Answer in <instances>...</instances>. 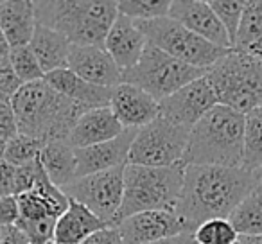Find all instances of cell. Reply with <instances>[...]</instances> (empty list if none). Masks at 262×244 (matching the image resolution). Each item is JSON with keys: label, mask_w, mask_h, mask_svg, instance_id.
<instances>
[{"label": "cell", "mask_w": 262, "mask_h": 244, "mask_svg": "<svg viewBox=\"0 0 262 244\" xmlns=\"http://www.w3.org/2000/svg\"><path fill=\"white\" fill-rule=\"evenodd\" d=\"M235 244H262L260 237H239Z\"/></svg>", "instance_id": "60d3db41"}, {"label": "cell", "mask_w": 262, "mask_h": 244, "mask_svg": "<svg viewBox=\"0 0 262 244\" xmlns=\"http://www.w3.org/2000/svg\"><path fill=\"white\" fill-rule=\"evenodd\" d=\"M207 79L219 104L243 115L262 106V61L246 52L232 49L207 70Z\"/></svg>", "instance_id": "8992f818"}, {"label": "cell", "mask_w": 262, "mask_h": 244, "mask_svg": "<svg viewBox=\"0 0 262 244\" xmlns=\"http://www.w3.org/2000/svg\"><path fill=\"white\" fill-rule=\"evenodd\" d=\"M29 47L33 49L34 56H36L38 63L41 65L45 74L69 69V54L72 43L63 34L36 24Z\"/></svg>", "instance_id": "603a6c76"}, {"label": "cell", "mask_w": 262, "mask_h": 244, "mask_svg": "<svg viewBox=\"0 0 262 244\" xmlns=\"http://www.w3.org/2000/svg\"><path fill=\"white\" fill-rule=\"evenodd\" d=\"M9 51H11V47H9L4 33H2V29H0V58H8Z\"/></svg>", "instance_id": "ab89813d"}, {"label": "cell", "mask_w": 262, "mask_h": 244, "mask_svg": "<svg viewBox=\"0 0 262 244\" xmlns=\"http://www.w3.org/2000/svg\"><path fill=\"white\" fill-rule=\"evenodd\" d=\"M146 34L140 31L139 24L124 15H119L110 27L102 47L106 49L112 59L117 63L122 74L133 69L142 58L144 49L147 47Z\"/></svg>", "instance_id": "ac0fdd59"}, {"label": "cell", "mask_w": 262, "mask_h": 244, "mask_svg": "<svg viewBox=\"0 0 262 244\" xmlns=\"http://www.w3.org/2000/svg\"><path fill=\"white\" fill-rule=\"evenodd\" d=\"M192 235L198 244H235L239 239V233L225 217L208 219L201 223Z\"/></svg>", "instance_id": "f546056e"}, {"label": "cell", "mask_w": 262, "mask_h": 244, "mask_svg": "<svg viewBox=\"0 0 262 244\" xmlns=\"http://www.w3.org/2000/svg\"><path fill=\"white\" fill-rule=\"evenodd\" d=\"M0 240H2V233H0Z\"/></svg>", "instance_id": "bcb514c9"}, {"label": "cell", "mask_w": 262, "mask_h": 244, "mask_svg": "<svg viewBox=\"0 0 262 244\" xmlns=\"http://www.w3.org/2000/svg\"><path fill=\"white\" fill-rule=\"evenodd\" d=\"M110 108L124 129H140L160 117V102L142 88L127 83L113 88Z\"/></svg>", "instance_id": "4fadbf2b"}, {"label": "cell", "mask_w": 262, "mask_h": 244, "mask_svg": "<svg viewBox=\"0 0 262 244\" xmlns=\"http://www.w3.org/2000/svg\"><path fill=\"white\" fill-rule=\"evenodd\" d=\"M262 38V0L244 2L243 18L239 24L233 49L235 51H248L255 41Z\"/></svg>", "instance_id": "4316f807"}, {"label": "cell", "mask_w": 262, "mask_h": 244, "mask_svg": "<svg viewBox=\"0 0 262 244\" xmlns=\"http://www.w3.org/2000/svg\"><path fill=\"white\" fill-rule=\"evenodd\" d=\"M16 167L0 160V196H15Z\"/></svg>", "instance_id": "d590c367"}, {"label": "cell", "mask_w": 262, "mask_h": 244, "mask_svg": "<svg viewBox=\"0 0 262 244\" xmlns=\"http://www.w3.org/2000/svg\"><path fill=\"white\" fill-rule=\"evenodd\" d=\"M251 174H253L255 182H257V187H262V165L255 172H251Z\"/></svg>", "instance_id": "b9f144b4"}, {"label": "cell", "mask_w": 262, "mask_h": 244, "mask_svg": "<svg viewBox=\"0 0 262 244\" xmlns=\"http://www.w3.org/2000/svg\"><path fill=\"white\" fill-rule=\"evenodd\" d=\"M34 15L36 24L63 34L72 45H104L119 11L117 2L43 0L34 2Z\"/></svg>", "instance_id": "277c9868"}, {"label": "cell", "mask_w": 262, "mask_h": 244, "mask_svg": "<svg viewBox=\"0 0 262 244\" xmlns=\"http://www.w3.org/2000/svg\"><path fill=\"white\" fill-rule=\"evenodd\" d=\"M203 76H207V70L187 65L165 54L153 43H147L140 61L122 74V83L142 88L160 102Z\"/></svg>", "instance_id": "52a82bcc"}, {"label": "cell", "mask_w": 262, "mask_h": 244, "mask_svg": "<svg viewBox=\"0 0 262 244\" xmlns=\"http://www.w3.org/2000/svg\"><path fill=\"white\" fill-rule=\"evenodd\" d=\"M2 233V240L0 244H31L29 237L18 228V226H2L0 228Z\"/></svg>", "instance_id": "74e56055"}, {"label": "cell", "mask_w": 262, "mask_h": 244, "mask_svg": "<svg viewBox=\"0 0 262 244\" xmlns=\"http://www.w3.org/2000/svg\"><path fill=\"white\" fill-rule=\"evenodd\" d=\"M228 221L239 233V237H260L262 235V194L253 190L246 196L235 210L228 215Z\"/></svg>", "instance_id": "d4e9b609"}, {"label": "cell", "mask_w": 262, "mask_h": 244, "mask_svg": "<svg viewBox=\"0 0 262 244\" xmlns=\"http://www.w3.org/2000/svg\"><path fill=\"white\" fill-rule=\"evenodd\" d=\"M139 27L146 34L149 43L164 51L165 54L172 56L174 59H180L196 69L208 70L232 51L203 40L169 16L151 20V22H140Z\"/></svg>", "instance_id": "ba28073f"}, {"label": "cell", "mask_w": 262, "mask_h": 244, "mask_svg": "<svg viewBox=\"0 0 262 244\" xmlns=\"http://www.w3.org/2000/svg\"><path fill=\"white\" fill-rule=\"evenodd\" d=\"M257 190H258V192H260V194H262V187H257Z\"/></svg>", "instance_id": "f6af8a7d"}, {"label": "cell", "mask_w": 262, "mask_h": 244, "mask_svg": "<svg viewBox=\"0 0 262 244\" xmlns=\"http://www.w3.org/2000/svg\"><path fill=\"white\" fill-rule=\"evenodd\" d=\"M244 115L217 104L190 129L185 165L243 167Z\"/></svg>", "instance_id": "3957f363"}, {"label": "cell", "mask_w": 262, "mask_h": 244, "mask_svg": "<svg viewBox=\"0 0 262 244\" xmlns=\"http://www.w3.org/2000/svg\"><path fill=\"white\" fill-rule=\"evenodd\" d=\"M20 221V207L16 196H0V228L15 226Z\"/></svg>", "instance_id": "e575fe53"}, {"label": "cell", "mask_w": 262, "mask_h": 244, "mask_svg": "<svg viewBox=\"0 0 262 244\" xmlns=\"http://www.w3.org/2000/svg\"><path fill=\"white\" fill-rule=\"evenodd\" d=\"M189 135V129L172 124L160 115L137 131L126 164L144 167H171L183 164Z\"/></svg>", "instance_id": "9c48e42d"}, {"label": "cell", "mask_w": 262, "mask_h": 244, "mask_svg": "<svg viewBox=\"0 0 262 244\" xmlns=\"http://www.w3.org/2000/svg\"><path fill=\"white\" fill-rule=\"evenodd\" d=\"M169 18L180 22L183 27L192 31L194 34L201 36L203 40L217 45L221 49H232V41L228 33L221 26L215 13L212 11L210 4L203 0H180L171 2Z\"/></svg>", "instance_id": "2e32d148"}, {"label": "cell", "mask_w": 262, "mask_h": 244, "mask_svg": "<svg viewBox=\"0 0 262 244\" xmlns=\"http://www.w3.org/2000/svg\"><path fill=\"white\" fill-rule=\"evenodd\" d=\"M40 164L47 178L58 189H63L76 180V149H72L67 140H52L45 144L40 154Z\"/></svg>", "instance_id": "cb8c5ba5"}, {"label": "cell", "mask_w": 262, "mask_h": 244, "mask_svg": "<svg viewBox=\"0 0 262 244\" xmlns=\"http://www.w3.org/2000/svg\"><path fill=\"white\" fill-rule=\"evenodd\" d=\"M262 165V106L244 115L243 169L255 172Z\"/></svg>", "instance_id": "484cf974"}, {"label": "cell", "mask_w": 262, "mask_h": 244, "mask_svg": "<svg viewBox=\"0 0 262 244\" xmlns=\"http://www.w3.org/2000/svg\"><path fill=\"white\" fill-rule=\"evenodd\" d=\"M61 190L69 199L84 205L104 225L115 226L124 199V165L77 178Z\"/></svg>", "instance_id": "30bf717a"}, {"label": "cell", "mask_w": 262, "mask_h": 244, "mask_svg": "<svg viewBox=\"0 0 262 244\" xmlns=\"http://www.w3.org/2000/svg\"><path fill=\"white\" fill-rule=\"evenodd\" d=\"M137 131L139 129H124L113 140L97 144V146L84 147V149H76V180L126 165L127 154H129L131 144L135 140Z\"/></svg>", "instance_id": "e0dca14e"}, {"label": "cell", "mask_w": 262, "mask_h": 244, "mask_svg": "<svg viewBox=\"0 0 262 244\" xmlns=\"http://www.w3.org/2000/svg\"><path fill=\"white\" fill-rule=\"evenodd\" d=\"M4 153H6V140L0 139V160H4Z\"/></svg>", "instance_id": "7bdbcfd3"}, {"label": "cell", "mask_w": 262, "mask_h": 244, "mask_svg": "<svg viewBox=\"0 0 262 244\" xmlns=\"http://www.w3.org/2000/svg\"><path fill=\"white\" fill-rule=\"evenodd\" d=\"M22 86H24V83L20 81V77L16 76L9 58L0 59V92L11 101V99L18 94V90Z\"/></svg>", "instance_id": "d6a6232c"}, {"label": "cell", "mask_w": 262, "mask_h": 244, "mask_svg": "<svg viewBox=\"0 0 262 244\" xmlns=\"http://www.w3.org/2000/svg\"><path fill=\"white\" fill-rule=\"evenodd\" d=\"M253 190H257V182L243 167L185 165L176 214L194 233L208 219H228L237 205Z\"/></svg>", "instance_id": "6da1fadb"}, {"label": "cell", "mask_w": 262, "mask_h": 244, "mask_svg": "<svg viewBox=\"0 0 262 244\" xmlns=\"http://www.w3.org/2000/svg\"><path fill=\"white\" fill-rule=\"evenodd\" d=\"M81 244H124V240L117 226H106V228L95 232L94 235H90Z\"/></svg>", "instance_id": "8d00e7d4"}, {"label": "cell", "mask_w": 262, "mask_h": 244, "mask_svg": "<svg viewBox=\"0 0 262 244\" xmlns=\"http://www.w3.org/2000/svg\"><path fill=\"white\" fill-rule=\"evenodd\" d=\"M69 70L81 79L102 88H115L122 83V70L102 45H72Z\"/></svg>", "instance_id": "5bb4252c"}, {"label": "cell", "mask_w": 262, "mask_h": 244, "mask_svg": "<svg viewBox=\"0 0 262 244\" xmlns=\"http://www.w3.org/2000/svg\"><path fill=\"white\" fill-rule=\"evenodd\" d=\"M108 225L92 214L84 205L70 199V205L61 217L56 221L52 242L56 244H81L94 235L95 232L106 228Z\"/></svg>", "instance_id": "44dd1931"}, {"label": "cell", "mask_w": 262, "mask_h": 244, "mask_svg": "<svg viewBox=\"0 0 262 244\" xmlns=\"http://www.w3.org/2000/svg\"><path fill=\"white\" fill-rule=\"evenodd\" d=\"M151 244H198V242L192 233L187 232V233H180V235H174V237H169V239L157 240V242H151Z\"/></svg>", "instance_id": "f35d334b"}, {"label": "cell", "mask_w": 262, "mask_h": 244, "mask_svg": "<svg viewBox=\"0 0 262 244\" xmlns=\"http://www.w3.org/2000/svg\"><path fill=\"white\" fill-rule=\"evenodd\" d=\"M115 226L120 232L124 244H151L190 232L189 225L176 214V210L140 212L129 215Z\"/></svg>", "instance_id": "7c38bea8"}, {"label": "cell", "mask_w": 262, "mask_h": 244, "mask_svg": "<svg viewBox=\"0 0 262 244\" xmlns=\"http://www.w3.org/2000/svg\"><path fill=\"white\" fill-rule=\"evenodd\" d=\"M260 240H262V235H260Z\"/></svg>", "instance_id": "c3c4849f"}, {"label": "cell", "mask_w": 262, "mask_h": 244, "mask_svg": "<svg viewBox=\"0 0 262 244\" xmlns=\"http://www.w3.org/2000/svg\"><path fill=\"white\" fill-rule=\"evenodd\" d=\"M0 101H9V99H8V97H6V95H4V94H2V92H0Z\"/></svg>", "instance_id": "ee69618b"}, {"label": "cell", "mask_w": 262, "mask_h": 244, "mask_svg": "<svg viewBox=\"0 0 262 244\" xmlns=\"http://www.w3.org/2000/svg\"><path fill=\"white\" fill-rule=\"evenodd\" d=\"M171 2L167 0H122L117 2V11L131 18L133 22H151V20L169 16Z\"/></svg>", "instance_id": "f1b7e54d"}, {"label": "cell", "mask_w": 262, "mask_h": 244, "mask_svg": "<svg viewBox=\"0 0 262 244\" xmlns=\"http://www.w3.org/2000/svg\"><path fill=\"white\" fill-rule=\"evenodd\" d=\"M45 81L56 92H59L67 99L79 104L86 112L95 108H106V106H110V101H112L113 88H102L97 86V84L88 83V81L81 79L79 76H76L69 69L45 74Z\"/></svg>", "instance_id": "ffe728a7"}, {"label": "cell", "mask_w": 262, "mask_h": 244, "mask_svg": "<svg viewBox=\"0 0 262 244\" xmlns=\"http://www.w3.org/2000/svg\"><path fill=\"white\" fill-rule=\"evenodd\" d=\"M16 135H18V124H16L11 101H0V139L8 142Z\"/></svg>", "instance_id": "836d02e7"}, {"label": "cell", "mask_w": 262, "mask_h": 244, "mask_svg": "<svg viewBox=\"0 0 262 244\" xmlns=\"http://www.w3.org/2000/svg\"><path fill=\"white\" fill-rule=\"evenodd\" d=\"M18 133L52 142L67 140L86 109L56 92L45 79L24 84L11 99Z\"/></svg>", "instance_id": "7a4b0ae2"}, {"label": "cell", "mask_w": 262, "mask_h": 244, "mask_svg": "<svg viewBox=\"0 0 262 244\" xmlns=\"http://www.w3.org/2000/svg\"><path fill=\"white\" fill-rule=\"evenodd\" d=\"M8 58H9V61H11L13 69H15L16 76L20 77V81H22L24 84L36 83V81L45 79L43 69H41V65L38 63L36 56H34L33 49H31L29 45L11 49Z\"/></svg>", "instance_id": "4dcf8cb0"}, {"label": "cell", "mask_w": 262, "mask_h": 244, "mask_svg": "<svg viewBox=\"0 0 262 244\" xmlns=\"http://www.w3.org/2000/svg\"><path fill=\"white\" fill-rule=\"evenodd\" d=\"M0 29L11 49L29 45L36 29L34 2H0Z\"/></svg>", "instance_id": "7402d4cb"}, {"label": "cell", "mask_w": 262, "mask_h": 244, "mask_svg": "<svg viewBox=\"0 0 262 244\" xmlns=\"http://www.w3.org/2000/svg\"><path fill=\"white\" fill-rule=\"evenodd\" d=\"M185 176V164L171 167L124 165V199L115 225L149 210H176Z\"/></svg>", "instance_id": "5b68a950"}, {"label": "cell", "mask_w": 262, "mask_h": 244, "mask_svg": "<svg viewBox=\"0 0 262 244\" xmlns=\"http://www.w3.org/2000/svg\"><path fill=\"white\" fill-rule=\"evenodd\" d=\"M122 131V124L113 115L110 106L88 109L74 124L70 135L67 137V144L72 149H84L117 139Z\"/></svg>", "instance_id": "d6986e66"}, {"label": "cell", "mask_w": 262, "mask_h": 244, "mask_svg": "<svg viewBox=\"0 0 262 244\" xmlns=\"http://www.w3.org/2000/svg\"><path fill=\"white\" fill-rule=\"evenodd\" d=\"M217 104L214 88L203 76L160 101V115L190 131Z\"/></svg>", "instance_id": "8fae6325"}, {"label": "cell", "mask_w": 262, "mask_h": 244, "mask_svg": "<svg viewBox=\"0 0 262 244\" xmlns=\"http://www.w3.org/2000/svg\"><path fill=\"white\" fill-rule=\"evenodd\" d=\"M208 4H210L212 11L219 18L221 26L228 33V38L232 41V49H233V41H235L241 18H243L244 2H239V0H212Z\"/></svg>", "instance_id": "1f68e13d"}, {"label": "cell", "mask_w": 262, "mask_h": 244, "mask_svg": "<svg viewBox=\"0 0 262 244\" xmlns=\"http://www.w3.org/2000/svg\"><path fill=\"white\" fill-rule=\"evenodd\" d=\"M0 59H2V58H0Z\"/></svg>", "instance_id": "681fc988"}, {"label": "cell", "mask_w": 262, "mask_h": 244, "mask_svg": "<svg viewBox=\"0 0 262 244\" xmlns=\"http://www.w3.org/2000/svg\"><path fill=\"white\" fill-rule=\"evenodd\" d=\"M20 221H58L69 208L70 199L47 178L43 167L31 190L20 194Z\"/></svg>", "instance_id": "9a60e30c"}, {"label": "cell", "mask_w": 262, "mask_h": 244, "mask_svg": "<svg viewBox=\"0 0 262 244\" xmlns=\"http://www.w3.org/2000/svg\"><path fill=\"white\" fill-rule=\"evenodd\" d=\"M43 140L33 139V137H27L18 133L16 137L9 139L6 142V153L4 160L8 164L15 165V167H22V165H29L33 162L40 160V154L45 147Z\"/></svg>", "instance_id": "83f0119b"}, {"label": "cell", "mask_w": 262, "mask_h": 244, "mask_svg": "<svg viewBox=\"0 0 262 244\" xmlns=\"http://www.w3.org/2000/svg\"><path fill=\"white\" fill-rule=\"evenodd\" d=\"M49 244H56V242H49Z\"/></svg>", "instance_id": "7dc6e473"}]
</instances>
